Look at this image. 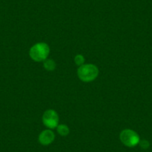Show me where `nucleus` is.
<instances>
[{
    "label": "nucleus",
    "mask_w": 152,
    "mask_h": 152,
    "mask_svg": "<svg viewBox=\"0 0 152 152\" xmlns=\"http://www.w3.org/2000/svg\"><path fill=\"white\" fill-rule=\"evenodd\" d=\"M99 73L98 67L92 64H83L78 67L77 71L79 79L84 82H91L94 81L99 75Z\"/></svg>",
    "instance_id": "f257e3e1"
},
{
    "label": "nucleus",
    "mask_w": 152,
    "mask_h": 152,
    "mask_svg": "<svg viewBox=\"0 0 152 152\" xmlns=\"http://www.w3.org/2000/svg\"><path fill=\"white\" fill-rule=\"evenodd\" d=\"M49 52L50 49L49 45L46 43H37L31 47L29 55L33 61L40 62L47 59Z\"/></svg>",
    "instance_id": "f03ea898"
},
{
    "label": "nucleus",
    "mask_w": 152,
    "mask_h": 152,
    "mask_svg": "<svg viewBox=\"0 0 152 152\" xmlns=\"http://www.w3.org/2000/svg\"><path fill=\"white\" fill-rule=\"evenodd\" d=\"M122 144L129 148H133L139 145L140 141V136L136 131L131 129H125L120 133L119 135Z\"/></svg>",
    "instance_id": "7ed1b4c3"
},
{
    "label": "nucleus",
    "mask_w": 152,
    "mask_h": 152,
    "mask_svg": "<svg viewBox=\"0 0 152 152\" xmlns=\"http://www.w3.org/2000/svg\"><path fill=\"white\" fill-rule=\"evenodd\" d=\"M43 122L49 129L57 128L59 122L58 114L54 110H48L45 111L43 115Z\"/></svg>",
    "instance_id": "20e7f679"
},
{
    "label": "nucleus",
    "mask_w": 152,
    "mask_h": 152,
    "mask_svg": "<svg viewBox=\"0 0 152 152\" xmlns=\"http://www.w3.org/2000/svg\"><path fill=\"white\" fill-rule=\"evenodd\" d=\"M55 135L53 131L50 129L44 130L38 137V141L43 145H49L55 140Z\"/></svg>",
    "instance_id": "39448f33"
},
{
    "label": "nucleus",
    "mask_w": 152,
    "mask_h": 152,
    "mask_svg": "<svg viewBox=\"0 0 152 152\" xmlns=\"http://www.w3.org/2000/svg\"><path fill=\"white\" fill-rule=\"evenodd\" d=\"M43 67L47 71H54L55 68H56V63L52 59H46L43 62Z\"/></svg>",
    "instance_id": "423d86ee"
},
{
    "label": "nucleus",
    "mask_w": 152,
    "mask_h": 152,
    "mask_svg": "<svg viewBox=\"0 0 152 152\" xmlns=\"http://www.w3.org/2000/svg\"><path fill=\"white\" fill-rule=\"evenodd\" d=\"M57 131L61 137H66L69 134V128L66 125H58L57 127Z\"/></svg>",
    "instance_id": "0eeeda50"
},
{
    "label": "nucleus",
    "mask_w": 152,
    "mask_h": 152,
    "mask_svg": "<svg viewBox=\"0 0 152 152\" xmlns=\"http://www.w3.org/2000/svg\"><path fill=\"white\" fill-rule=\"evenodd\" d=\"M75 63L77 66H82L84 64V57L82 55H77L75 57Z\"/></svg>",
    "instance_id": "6e6552de"
},
{
    "label": "nucleus",
    "mask_w": 152,
    "mask_h": 152,
    "mask_svg": "<svg viewBox=\"0 0 152 152\" xmlns=\"http://www.w3.org/2000/svg\"><path fill=\"white\" fill-rule=\"evenodd\" d=\"M139 145H140V146L142 149H148L149 147H150V142L146 140H140Z\"/></svg>",
    "instance_id": "1a4fd4ad"
}]
</instances>
